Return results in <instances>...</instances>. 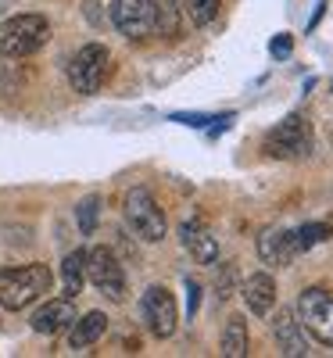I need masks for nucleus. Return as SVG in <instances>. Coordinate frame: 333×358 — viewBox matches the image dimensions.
Masks as SVG:
<instances>
[{
    "label": "nucleus",
    "mask_w": 333,
    "mask_h": 358,
    "mask_svg": "<svg viewBox=\"0 0 333 358\" xmlns=\"http://www.w3.org/2000/svg\"><path fill=\"white\" fill-rule=\"evenodd\" d=\"M50 40V22L43 15H15L0 22V54L4 57H29Z\"/></svg>",
    "instance_id": "f03ea898"
},
{
    "label": "nucleus",
    "mask_w": 333,
    "mask_h": 358,
    "mask_svg": "<svg viewBox=\"0 0 333 358\" xmlns=\"http://www.w3.org/2000/svg\"><path fill=\"white\" fill-rule=\"evenodd\" d=\"M108 72H111L108 47L104 43H86V47L76 50L72 65H69V83H72L76 94H86L90 97V94H97V90L104 86Z\"/></svg>",
    "instance_id": "20e7f679"
},
{
    "label": "nucleus",
    "mask_w": 333,
    "mask_h": 358,
    "mask_svg": "<svg viewBox=\"0 0 333 358\" xmlns=\"http://www.w3.org/2000/svg\"><path fill=\"white\" fill-rule=\"evenodd\" d=\"M33 330L43 334V337H54V334H62L69 330V326L76 322V305H72V297H57V301H47L43 308L33 312Z\"/></svg>",
    "instance_id": "f8f14e48"
},
{
    "label": "nucleus",
    "mask_w": 333,
    "mask_h": 358,
    "mask_svg": "<svg viewBox=\"0 0 333 358\" xmlns=\"http://www.w3.org/2000/svg\"><path fill=\"white\" fill-rule=\"evenodd\" d=\"M69 344H72V351H83V348H90V344H97L101 337H104V330H108V315L104 312H86L83 319H76L72 326H69Z\"/></svg>",
    "instance_id": "2eb2a0df"
},
{
    "label": "nucleus",
    "mask_w": 333,
    "mask_h": 358,
    "mask_svg": "<svg viewBox=\"0 0 333 358\" xmlns=\"http://www.w3.org/2000/svg\"><path fill=\"white\" fill-rule=\"evenodd\" d=\"M244 301L255 315H269L272 308H276V280H272L269 273H251L244 280Z\"/></svg>",
    "instance_id": "4468645a"
},
{
    "label": "nucleus",
    "mask_w": 333,
    "mask_h": 358,
    "mask_svg": "<svg viewBox=\"0 0 333 358\" xmlns=\"http://www.w3.org/2000/svg\"><path fill=\"white\" fill-rule=\"evenodd\" d=\"M272 334H276V344L287 358H305L309 344H305V326L297 322V312L280 308L276 319H272Z\"/></svg>",
    "instance_id": "9b49d317"
},
{
    "label": "nucleus",
    "mask_w": 333,
    "mask_h": 358,
    "mask_svg": "<svg viewBox=\"0 0 333 358\" xmlns=\"http://www.w3.org/2000/svg\"><path fill=\"white\" fill-rule=\"evenodd\" d=\"M140 312H143V322H147V330L155 334V337H172L176 334V322H179V308H176V297L169 287L155 283V287H147L143 294V301H140Z\"/></svg>",
    "instance_id": "1a4fd4ad"
},
{
    "label": "nucleus",
    "mask_w": 333,
    "mask_h": 358,
    "mask_svg": "<svg viewBox=\"0 0 333 358\" xmlns=\"http://www.w3.org/2000/svg\"><path fill=\"white\" fill-rule=\"evenodd\" d=\"M86 280L94 283L108 301H126V273L111 248L86 251Z\"/></svg>",
    "instance_id": "0eeeda50"
},
{
    "label": "nucleus",
    "mask_w": 333,
    "mask_h": 358,
    "mask_svg": "<svg viewBox=\"0 0 333 358\" xmlns=\"http://www.w3.org/2000/svg\"><path fill=\"white\" fill-rule=\"evenodd\" d=\"M297 322L305 326L319 344L333 348V294H326L323 287L301 290V297H297Z\"/></svg>",
    "instance_id": "423d86ee"
},
{
    "label": "nucleus",
    "mask_w": 333,
    "mask_h": 358,
    "mask_svg": "<svg viewBox=\"0 0 333 358\" xmlns=\"http://www.w3.org/2000/svg\"><path fill=\"white\" fill-rule=\"evenodd\" d=\"M272 54H276V57H287V54H290V36L272 40Z\"/></svg>",
    "instance_id": "412c9836"
},
{
    "label": "nucleus",
    "mask_w": 333,
    "mask_h": 358,
    "mask_svg": "<svg viewBox=\"0 0 333 358\" xmlns=\"http://www.w3.org/2000/svg\"><path fill=\"white\" fill-rule=\"evenodd\" d=\"M248 344H251L248 322L240 319V315H233V319L226 322V330H222V355H226V358H244V355H248Z\"/></svg>",
    "instance_id": "dca6fc26"
},
{
    "label": "nucleus",
    "mask_w": 333,
    "mask_h": 358,
    "mask_svg": "<svg viewBox=\"0 0 333 358\" xmlns=\"http://www.w3.org/2000/svg\"><path fill=\"white\" fill-rule=\"evenodd\" d=\"M62 283H65V297H79L83 283H86V251H72L62 262Z\"/></svg>",
    "instance_id": "f3484780"
},
{
    "label": "nucleus",
    "mask_w": 333,
    "mask_h": 358,
    "mask_svg": "<svg viewBox=\"0 0 333 358\" xmlns=\"http://www.w3.org/2000/svg\"><path fill=\"white\" fill-rule=\"evenodd\" d=\"M126 222L133 226V233L140 236V241H147V244H158L162 236H165V229H169L165 212L158 208L155 194L143 190V187H133L126 194Z\"/></svg>",
    "instance_id": "39448f33"
},
{
    "label": "nucleus",
    "mask_w": 333,
    "mask_h": 358,
    "mask_svg": "<svg viewBox=\"0 0 333 358\" xmlns=\"http://www.w3.org/2000/svg\"><path fill=\"white\" fill-rule=\"evenodd\" d=\"M262 151H265L269 158H280V162L305 158V155L312 151V126H309V118L301 115V111L287 115L283 122L265 136Z\"/></svg>",
    "instance_id": "7ed1b4c3"
},
{
    "label": "nucleus",
    "mask_w": 333,
    "mask_h": 358,
    "mask_svg": "<svg viewBox=\"0 0 333 358\" xmlns=\"http://www.w3.org/2000/svg\"><path fill=\"white\" fill-rule=\"evenodd\" d=\"M97 215H101V197H97V194L83 197V201H79V208H76V219H79V229H83L86 236L97 229Z\"/></svg>",
    "instance_id": "aec40b11"
},
{
    "label": "nucleus",
    "mask_w": 333,
    "mask_h": 358,
    "mask_svg": "<svg viewBox=\"0 0 333 358\" xmlns=\"http://www.w3.org/2000/svg\"><path fill=\"white\" fill-rule=\"evenodd\" d=\"M111 22L122 36L147 40L158 29V4L155 0H111Z\"/></svg>",
    "instance_id": "6e6552de"
},
{
    "label": "nucleus",
    "mask_w": 333,
    "mask_h": 358,
    "mask_svg": "<svg viewBox=\"0 0 333 358\" xmlns=\"http://www.w3.org/2000/svg\"><path fill=\"white\" fill-rule=\"evenodd\" d=\"M179 236H183V248L190 251V258L197 265H215L219 262V236L211 233L201 219H187L179 226Z\"/></svg>",
    "instance_id": "9d476101"
},
{
    "label": "nucleus",
    "mask_w": 333,
    "mask_h": 358,
    "mask_svg": "<svg viewBox=\"0 0 333 358\" xmlns=\"http://www.w3.org/2000/svg\"><path fill=\"white\" fill-rule=\"evenodd\" d=\"M290 233H294L297 251H312L316 244H323V241H330V236H333V229H330L326 222H305V226H297V229H290Z\"/></svg>",
    "instance_id": "6ab92c4d"
},
{
    "label": "nucleus",
    "mask_w": 333,
    "mask_h": 358,
    "mask_svg": "<svg viewBox=\"0 0 333 358\" xmlns=\"http://www.w3.org/2000/svg\"><path fill=\"white\" fill-rule=\"evenodd\" d=\"M50 268L33 262V265H11L0 268V308L8 312H22L33 301H40L43 294H50Z\"/></svg>",
    "instance_id": "f257e3e1"
},
{
    "label": "nucleus",
    "mask_w": 333,
    "mask_h": 358,
    "mask_svg": "<svg viewBox=\"0 0 333 358\" xmlns=\"http://www.w3.org/2000/svg\"><path fill=\"white\" fill-rule=\"evenodd\" d=\"M0 8H4V4H0Z\"/></svg>",
    "instance_id": "4be33fe9"
},
{
    "label": "nucleus",
    "mask_w": 333,
    "mask_h": 358,
    "mask_svg": "<svg viewBox=\"0 0 333 358\" xmlns=\"http://www.w3.org/2000/svg\"><path fill=\"white\" fill-rule=\"evenodd\" d=\"M222 0H179V11L190 18V25H211L219 18Z\"/></svg>",
    "instance_id": "a211bd4d"
},
{
    "label": "nucleus",
    "mask_w": 333,
    "mask_h": 358,
    "mask_svg": "<svg viewBox=\"0 0 333 358\" xmlns=\"http://www.w3.org/2000/svg\"><path fill=\"white\" fill-rule=\"evenodd\" d=\"M294 255H297V244H294V233L290 229H265L258 236V258L265 265L283 268V265L294 262Z\"/></svg>",
    "instance_id": "ddd939ff"
}]
</instances>
